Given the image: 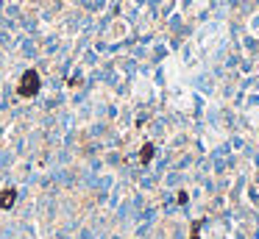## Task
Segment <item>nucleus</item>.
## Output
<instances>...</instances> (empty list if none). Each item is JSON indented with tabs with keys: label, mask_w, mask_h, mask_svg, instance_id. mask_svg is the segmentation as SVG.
Here are the masks:
<instances>
[{
	"label": "nucleus",
	"mask_w": 259,
	"mask_h": 239,
	"mask_svg": "<svg viewBox=\"0 0 259 239\" xmlns=\"http://www.w3.org/2000/svg\"><path fill=\"white\" fill-rule=\"evenodd\" d=\"M39 86H42V78H39V72H36V70H28L23 78H20L17 95H20V97H36V95H39Z\"/></svg>",
	"instance_id": "f257e3e1"
},
{
	"label": "nucleus",
	"mask_w": 259,
	"mask_h": 239,
	"mask_svg": "<svg viewBox=\"0 0 259 239\" xmlns=\"http://www.w3.org/2000/svg\"><path fill=\"white\" fill-rule=\"evenodd\" d=\"M14 200H17V189L14 186H9V189H3L0 192V209L6 211V209H12L14 206Z\"/></svg>",
	"instance_id": "f03ea898"
},
{
	"label": "nucleus",
	"mask_w": 259,
	"mask_h": 239,
	"mask_svg": "<svg viewBox=\"0 0 259 239\" xmlns=\"http://www.w3.org/2000/svg\"><path fill=\"white\" fill-rule=\"evenodd\" d=\"M190 239H201V222H198V220L190 225Z\"/></svg>",
	"instance_id": "20e7f679"
},
{
	"label": "nucleus",
	"mask_w": 259,
	"mask_h": 239,
	"mask_svg": "<svg viewBox=\"0 0 259 239\" xmlns=\"http://www.w3.org/2000/svg\"><path fill=\"white\" fill-rule=\"evenodd\" d=\"M151 159H153V145L145 142L142 150H139V162H142V164H151Z\"/></svg>",
	"instance_id": "7ed1b4c3"
}]
</instances>
